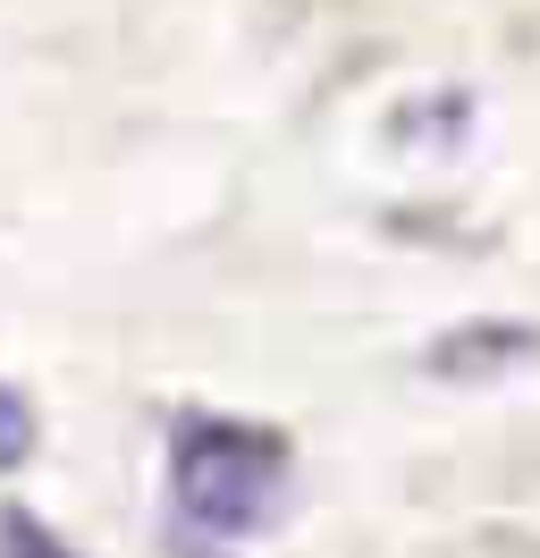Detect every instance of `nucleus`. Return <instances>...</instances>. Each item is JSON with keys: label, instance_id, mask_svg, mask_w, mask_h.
Returning <instances> with one entry per match:
<instances>
[{"label": "nucleus", "instance_id": "obj_1", "mask_svg": "<svg viewBox=\"0 0 540 558\" xmlns=\"http://www.w3.org/2000/svg\"><path fill=\"white\" fill-rule=\"evenodd\" d=\"M169 490H177L186 524L245 542V533L279 524V508H287V440L270 423L186 415L169 440Z\"/></svg>", "mask_w": 540, "mask_h": 558}, {"label": "nucleus", "instance_id": "obj_2", "mask_svg": "<svg viewBox=\"0 0 540 558\" xmlns=\"http://www.w3.org/2000/svg\"><path fill=\"white\" fill-rule=\"evenodd\" d=\"M515 364H540V322H465L431 339V373L447 381H481V373H515Z\"/></svg>", "mask_w": 540, "mask_h": 558}, {"label": "nucleus", "instance_id": "obj_3", "mask_svg": "<svg viewBox=\"0 0 540 558\" xmlns=\"http://www.w3.org/2000/svg\"><path fill=\"white\" fill-rule=\"evenodd\" d=\"M0 558H76V550H68L60 533H42L26 508H9V517H0Z\"/></svg>", "mask_w": 540, "mask_h": 558}, {"label": "nucleus", "instance_id": "obj_4", "mask_svg": "<svg viewBox=\"0 0 540 558\" xmlns=\"http://www.w3.org/2000/svg\"><path fill=\"white\" fill-rule=\"evenodd\" d=\"M26 449H34V407L17 398V389H0V474L26 465Z\"/></svg>", "mask_w": 540, "mask_h": 558}]
</instances>
